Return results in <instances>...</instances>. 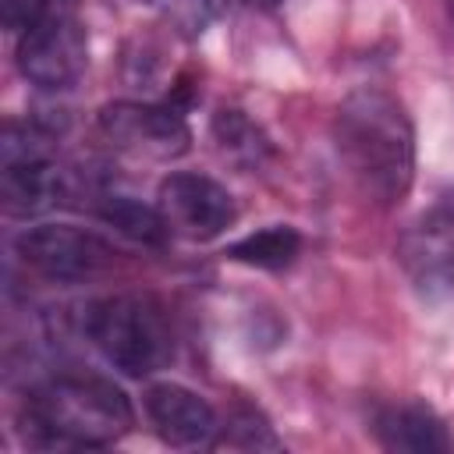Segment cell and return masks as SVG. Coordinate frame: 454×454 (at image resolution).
I'll list each match as a JSON object with an SVG mask.
<instances>
[{"label":"cell","instance_id":"1","mask_svg":"<svg viewBox=\"0 0 454 454\" xmlns=\"http://www.w3.org/2000/svg\"><path fill=\"white\" fill-rule=\"evenodd\" d=\"M333 145L355 184L380 206L408 199L415 181V128L404 103L383 89H355L333 114Z\"/></svg>","mask_w":454,"mask_h":454},{"label":"cell","instance_id":"7","mask_svg":"<svg viewBox=\"0 0 454 454\" xmlns=\"http://www.w3.org/2000/svg\"><path fill=\"white\" fill-rule=\"evenodd\" d=\"M99 131L110 145L145 160H177L192 149V128L177 106L117 99L99 110Z\"/></svg>","mask_w":454,"mask_h":454},{"label":"cell","instance_id":"9","mask_svg":"<svg viewBox=\"0 0 454 454\" xmlns=\"http://www.w3.org/2000/svg\"><path fill=\"white\" fill-rule=\"evenodd\" d=\"M142 404H145V419L153 433L170 447H184V450L213 447L220 436L213 404L181 383H170V380L149 383Z\"/></svg>","mask_w":454,"mask_h":454},{"label":"cell","instance_id":"10","mask_svg":"<svg viewBox=\"0 0 454 454\" xmlns=\"http://www.w3.org/2000/svg\"><path fill=\"white\" fill-rule=\"evenodd\" d=\"M397 259L426 301H443L454 294V231H450V223L436 220V223L411 227L397 245Z\"/></svg>","mask_w":454,"mask_h":454},{"label":"cell","instance_id":"13","mask_svg":"<svg viewBox=\"0 0 454 454\" xmlns=\"http://www.w3.org/2000/svg\"><path fill=\"white\" fill-rule=\"evenodd\" d=\"M298 252H301V234L291 223H270L227 245V259L241 266H255V270H273V273L287 270L298 259Z\"/></svg>","mask_w":454,"mask_h":454},{"label":"cell","instance_id":"16","mask_svg":"<svg viewBox=\"0 0 454 454\" xmlns=\"http://www.w3.org/2000/svg\"><path fill=\"white\" fill-rule=\"evenodd\" d=\"M227 4L231 0H156L163 21L184 39H199L209 25H216L227 14Z\"/></svg>","mask_w":454,"mask_h":454},{"label":"cell","instance_id":"5","mask_svg":"<svg viewBox=\"0 0 454 454\" xmlns=\"http://www.w3.org/2000/svg\"><path fill=\"white\" fill-rule=\"evenodd\" d=\"M14 252L28 270H35L39 277H46L53 284L96 280L117 259L114 245L106 238H99L85 227H71V223L28 227L14 238Z\"/></svg>","mask_w":454,"mask_h":454},{"label":"cell","instance_id":"11","mask_svg":"<svg viewBox=\"0 0 454 454\" xmlns=\"http://www.w3.org/2000/svg\"><path fill=\"white\" fill-rule=\"evenodd\" d=\"M372 433L387 450H408V454L454 450V436L447 433V422L422 401H401L380 408L372 419Z\"/></svg>","mask_w":454,"mask_h":454},{"label":"cell","instance_id":"18","mask_svg":"<svg viewBox=\"0 0 454 454\" xmlns=\"http://www.w3.org/2000/svg\"><path fill=\"white\" fill-rule=\"evenodd\" d=\"M436 216H440L443 223H450V227H454V188H450V192L440 199V209H436Z\"/></svg>","mask_w":454,"mask_h":454},{"label":"cell","instance_id":"2","mask_svg":"<svg viewBox=\"0 0 454 454\" xmlns=\"http://www.w3.org/2000/svg\"><path fill=\"white\" fill-rule=\"evenodd\" d=\"M21 426L35 447H110L131 433L135 408L114 380L64 372L25 394Z\"/></svg>","mask_w":454,"mask_h":454},{"label":"cell","instance_id":"6","mask_svg":"<svg viewBox=\"0 0 454 454\" xmlns=\"http://www.w3.org/2000/svg\"><path fill=\"white\" fill-rule=\"evenodd\" d=\"M85 60H89V39L82 21L71 14V7H50L43 21L21 32L18 67L39 89L50 92L71 89L82 78Z\"/></svg>","mask_w":454,"mask_h":454},{"label":"cell","instance_id":"8","mask_svg":"<svg viewBox=\"0 0 454 454\" xmlns=\"http://www.w3.org/2000/svg\"><path fill=\"white\" fill-rule=\"evenodd\" d=\"M156 209L163 213L170 231L188 241H213L238 216L231 192L220 181L206 174H192V170H177L160 181Z\"/></svg>","mask_w":454,"mask_h":454},{"label":"cell","instance_id":"12","mask_svg":"<svg viewBox=\"0 0 454 454\" xmlns=\"http://www.w3.org/2000/svg\"><path fill=\"white\" fill-rule=\"evenodd\" d=\"M209 131H213L216 149H220L231 163H238L241 170H259V167H266V163L273 160V142H270V135H266L245 110H234V106L216 110Z\"/></svg>","mask_w":454,"mask_h":454},{"label":"cell","instance_id":"15","mask_svg":"<svg viewBox=\"0 0 454 454\" xmlns=\"http://www.w3.org/2000/svg\"><path fill=\"white\" fill-rule=\"evenodd\" d=\"M220 433L231 447H241V450H280L284 447L270 419L255 404H245V401L227 411V422L220 426Z\"/></svg>","mask_w":454,"mask_h":454},{"label":"cell","instance_id":"17","mask_svg":"<svg viewBox=\"0 0 454 454\" xmlns=\"http://www.w3.org/2000/svg\"><path fill=\"white\" fill-rule=\"evenodd\" d=\"M50 7H53V0H0L4 25H7L11 32H28L35 21L46 18Z\"/></svg>","mask_w":454,"mask_h":454},{"label":"cell","instance_id":"20","mask_svg":"<svg viewBox=\"0 0 454 454\" xmlns=\"http://www.w3.org/2000/svg\"><path fill=\"white\" fill-rule=\"evenodd\" d=\"M450 11H454V0H450Z\"/></svg>","mask_w":454,"mask_h":454},{"label":"cell","instance_id":"3","mask_svg":"<svg viewBox=\"0 0 454 454\" xmlns=\"http://www.w3.org/2000/svg\"><path fill=\"white\" fill-rule=\"evenodd\" d=\"M82 333L124 376L142 380L174 358V333L149 294H106L82 309Z\"/></svg>","mask_w":454,"mask_h":454},{"label":"cell","instance_id":"19","mask_svg":"<svg viewBox=\"0 0 454 454\" xmlns=\"http://www.w3.org/2000/svg\"><path fill=\"white\" fill-rule=\"evenodd\" d=\"M248 4H255V7H277L280 0H248Z\"/></svg>","mask_w":454,"mask_h":454},{"label":"cell","instance_id":"14","mask_svg":"<svg viewBox=\"0 0 454 454\" xmlns=\"http://www.w3.org/2000/svg\"><path fill=\"white\" fill-rule=\"evenodd\" d=\"M99 216L117 234H124V238H131V241H138L145 248H163L170 241V234H174L160 209L142 206V202H135L128 195H106L103 206H99Z\"/></svg>","mask_w":454,"mask_h":454},{"label":"cell","instance_id":"4","mask_svg":"<svg viewBox=\"0 0 454 454\" xmlns=\"http://www.w3.org/2000/svg\"><path fill=\"white\" fill-rule=\"evenodd\" d=\"M50 131L35 124H7L0 199L11 216H35L67 199V174L50 156Z\"/></svg>","mask_w":454,"mask_h":454}]
</instances>
